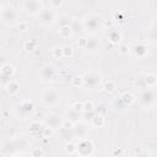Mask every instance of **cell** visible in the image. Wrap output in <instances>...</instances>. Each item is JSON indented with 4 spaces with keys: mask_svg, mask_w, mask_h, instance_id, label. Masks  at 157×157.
<instances>
[{
    "mask_svg": "<svg viewBox=\"0 0 157 157\" xmlns=\"http://www.w3.org/2000/svg\"><path fill=\"white\" fill-rule=\"evenodd\" d=\"M40 101L45 107H55L56 104L60 103L61 96H60V93H59V91L56 88L50 87V88H45L42 92Z\"/></svg>",
    "mask_w": 157,
    "mask_h": 157,
    "instance_id": "1",
    "label": "cell"
},
{
    "mask_svg": "<svg viewBox=\"0 0 157 157\" xmlns=\"http://www.w3.org/2000/svg\"><path fill=\"white\" fill-rule=\"evenodd\" d=\"M103 23V20L99 15L97 13H90V15H86L82 20V25H83V28L86 32L88 33H94L96 31H98L101 28Z\"/></svg>",
    "mask_w": 157,
    "mask_h": 157,
    "instance_id": "2",
    "label": "cell"
},
{
    "mask_svg": "<svg viewBox=\"0 0 157 157\" xmlns=\"http://www.w3.org/2000/svg\"><path fill=\"white\" fill-rule=\"evenodd\" d=\"M18 15H17V11L11 6V5H4L1 6V21L4 25L6 26H10V25H13V23H17L18 22Z\"/></svg>",
    "mask_w": 157,
    "mask_h": 157,
    "instance_id": "3",
    "label": "cell"
},
{
    "mask_svg": "<svg viewBox=\"0 0 157 157\" xmlns=\"http://www.w3.org/2000/svg\"><path fill=\"white\" fill-rule=\"evenodd\" d=\"M93 152H94V144L92 140L87 137L78 140L76 155H78L80 157H90L93 155Z\"/></svg>",
    "mask_w": 157,
    "mask_h": 157,
    "instance_id": "4",
    "label": "cell"
},
{
    "mask_svg": "<svg viewBox=\"0 0 157 157\" xmlns=\"http://www.w3.org/2000/svg\"><path fill=\"white\" fill-rule=\"evenodd\" d=\"M43 9L44 7L40 0H25L22 4V10L29 16H39Z\"/></svg>",
    "mask_w": 157,
    "mask_h": 157,
    "instance_id": "5",
    "label": "cell"
},
{
    "mask_svg": "<svg viewBox=\"0 0 157 157\" xmlns=\"http://www.w3.org/2000/svg\"><path fill=\"white\" fill-rule=\"evenodd\" d=\"M33 110H34V104L29 99H23V101H21L20 103H17L15 105L16 115L21 119H26Z\"/></svg>",
    "mask_w": 157,
    "mask_h": 157,
    "instance_id": "6",
    "label": "cell"
},
{
    "mask_svg": "<svg viewBox=\"0 0 157 157\" xmlns=\"http://www.w3.org/2000/svg\"><path fill=\"white\" fill-rule=\"evenodd\" d=\"M140 103L146 108L155 105L157 103V91L153 90V87H148L147 90L142 91L140 94Z\"/></svg>",
    "mask_w": 157,
    "mask_h": 157,
    "instance_id": "7",
    "label": "cell"
},
{
    "mask_svg": "<svg viewBox=\"0 0 157 157\" xmlns=\"http://www.w3.org/2000/svg\"><path fill=\"white\" fill-rule=\"evenodd\" d=\"M83 76V87L86 88H90V90H93V88H97L102 81V77L98 72L96 71H87Z\"/></svg>",
    "mask_w": 157,
    "mask_h": 157,
    "instance_id": "8",
    "label": "cell"
},
{
    "mask_svg": "<svg viewBox=\"0 0 157 157\" xmlns=\"http://www.w3.org/2000/svg\"><path fill=\"white\" fill-rule=\"evenodd\" d=\"M38 75H39L40 81H43V82H49V81L54 80V77H55V75H56V71H55V67H54L53 65L47 64V65H44V66L40 67Z\"/></svg>",
    "mask_w": 157,
    "mask_h": 157,
    "instance_id": "9",
    "label": "cell"
},
{
    "mask_svg": "<svg viewBox=\"0 0 157 157\" xmlns=\"http://www.w3.org/2000/svg\"><path fill=\"white\" fill-rule=\"evenodd\" d=\"M72 132H74V137L78 140L85 139L87 137V134H88V125L85 121H77L72 128Z\"/></svg>",
    "mask_w": 157,
    "mask_h": 157,
    "instance_id": "10",
    "label": "cell"
},
{
    "mask_svg": "<svg viewBox=\"0 0 157 157\" xmlns=\"http://www.w3.org/2000/svg\"><path fill=\"white\" fill-rule=\"evenodd\" d=\"M55 21L54 13L50 9H43V11L39 13V22L44 26H52Z\"/></svg>",
    "mask_w": 157,
    "mask_h": 157,
    "instance_id": "11",
    "label": "cell"
},
{
    "mask_svg": "<svg viewBox=\"0 0 157 157\" xmlns=\"http://www.w3.org/2000/svg\"><path fill=\"white\" fill-rule=\"evenodd\" d=\"M0 72H1V78L5 81H10L12 78V76L15 75V66L10 63H2L1 67H0Z\"/></svg>",
    "mask_w": 157,
    "mask_h": 157,
    "instance_id": "12",
    "label": "cell"
},
{
    "mask_svg": "<svg viewBox=\"0 0 157 157\" xmlns=\"http://www.w3.org/2000/svg\"><path fill=\"white\" fill-rule=\"evenodd\" d=\"M132 53L135 55V58L137 59H142L148 54V48L145 43H136L132 47Z\"/></svg>",
    "mask_w": 157,
    "mask_h": 157,
    "instance_id": "13",
    "label": "cell"
},
{
    "mask_svg": "<svg viewBox=\"0 0 157 157\" xmlns=\"http://www.w3.org/2000/svg\"><path fill=\"white\" fill-rule=\"evenodd\" d=\"M61 121L63 119L58 114H49L44 120V125H48L53 129H58L61 126Z\"/></svg>",
    "mask_w": 157,
    "mask_h": 157,
    "instance_id": "14",
    "label": "cell"
},
{
    "mask_svg": "<svg viewBox=\"0 0 157 157\" xmlns=\"http://www.w3.org/2000/svg\"><path fill=\"white\" fill-rule=\"evenodd\" d=\"M5 91L10 96H15V94H17L20 92V83L16 80H12L11 78L10 81H7L5 83Z\"/></svg>",
    "mask_w": 157,
    "mask_h": 157,
    "instance_id": "15",
    "label": "cell"
},
{
    "mask_svg": "<svg viewBox=\"0 0 157 157\" xmlns=\"http://www.w3.org/2000/svg\"><path fill=\"white\" fill-rule=\"evenodd\" d=\"M99 45H101V42L98 38L96 37H91V38H87V44H86V50L90 52V53H94L99 49Z\"/></svg>",
    "mask_w": 157,
    "mask_h": 157,
    "instance_id": "16",
    "label": "cell"
},
{
    "mask_svg": "<svg viewBox=\"0 0 157 157\" xmlns=\"http://www.w3.org/2000/svg\"><path fill=\"white\" fill-rule=\"evenodd\" d=\"M108 39L113 45H118L121 42V33L118 29H110L108 33Z\"/></svg>",
    "mask_w": 157,
    "mask_h": 157,
    "instance_id": "17",
    "label": "cell"
},
{
    "mask_svg": "<svg viewBox=\"0 0 157 157\" xmlns=\"http://www.w3.org/2000/svg\"><path fill=\"white\" fill-rule=\"evenodd\" d=\"M120 102H121L124 105L130 107V105L135 102V96H134L131 92L125 91V92H123V93H121V96H120Z\"/></svg>",
    "mask_w": 157,
    "mask_h": 157,
    "instance_id": "18",
    "label": "cell"
},
{
    "mask_svg": "<svg viewBox=\"0 0 157 157\" xmlns=\"http://www.w3.org/2000/svg\"><path fill=\"white\" fill-rule=\"evenodd\" d=\"M91 125H92L93 128H96V129L102 128V126L104 125V117H103L101 113H96L94 117H93L92 120H91Z\"/></svg>",
    "mask_w": 157,
    "mask_h": 157,
    "instance_id": "19",
    "label": "cell"
},
{
    "mask_svg": "<svg viewBox=\"0 0 157 157\" xmlns=\"http://www.w3.org/2000/svg\"><path fill=\"white\" fill-rule=\"evenodd\" d=\"M42 130H43V125L42 123L34 120L29 124V132L33 134V135H38V134H42Z\"/></svg>",
    "mask_w": 157,
    "mask_h": 157,
    "instance_id": "20",
    "label": "cell"
},
{
    "mask_svg": "<svg viewBox=\"0 0 157 157\" xmlns=\"http://www.w3.org/2000/svg\"><path fill=\"white\" fill-rule=\"evenodd\" d=\"M144 81H145V85L147 87H155L157 85V75H155V74H147L145 76V78H144Z\"/></svg>",
    "mask_w": 157,
    "mask_h": 157,
    "instance_id": "21",
    "label": "cell"
},
{
    "mask_svg": "<svg viewBox=\"0 0 157 157\" xmlns=\"http://www.w3.org/2000/svg\"><path fill=\"white\" fill-rule=\"evenodd\" d=\"M64 150H65V152L69 156L76 155V152H77V144H75L72 141H67L66 145H65V147H64Z\"/></svg>",
    "mask_w": 157,
    "mask_h": 157,
    "instance_id": "22",
    "label": "cell"
},
{
    "mask_svg": "<svg viewBox=\"0 0 157 157\" xmlns=\"http://www.w3.org/2000/svg\"><path fill=\"white\" fill-rule=\"evenodd\" d=\"M37 40L36 39H27L23 42V49L26 52H33L37 49Z\"/></svg>",
    "mask_w": 157,
    "mask_h": 157,
    "instance_id": "23",
    "label": "cell"
},
{
    "mask_svg": "<svg viewBox=\"0 0 157 157\" xmlns=\"http://www.w3.org/2000/svg\"><path fill=\"white\" fill-rule=\"evenodd\" d=\"M70 83H71V86L75 87V88H81V87H83V76H80V75L72 76Z\"/></svg>",
    "mask_w": 157,
    "mask_h": 157,
    "instance_id": "24",
    "label": "cell"
},
{
    "mask_svg": "<svg viewBox=\"0 0 157 157\" xmlns=\"http://www.w3.org/2000/svg\"><path fill=\"white\" fill-rule=\"evenodd\" d=\"M59 33H60V36L63 38H69V37H71V34L74 33V31H72L71 26L67 25V26H61L59 28Z\"/></svg>",
    "mask_w": 157,
    "mask_h": 157,
    "instance_id": "25",
    "label": "cell"
},
{
    "mask_svg": "<svg viewBox=\"0 0 157 157\" xmlns=\"http://www.w3.org/2000/svg\"><path fill=\"white\" fill-rule=\"evenodd\" d=\"M115 88H117V83H115V81H113V80H107V81L103 82V90H104L105 92L112 93V92L115 91Z\"/></svg>",
    "mask_w": 157,
    "mask_h": 157,
    "instance_id": "26",
    "label": "cell"
},
{
    "mask_svg": "<svg viewBox=\"0 0 157 157\" xmlns=\"http://www.w3.org/2000/svg\"><path fill=\"white\" fill-rule=\"evenodd\" d=\"M67 118H69V119H71L72 121L77 123V121L82 118V113H78V112L74 110L72 108H70V109L67 110Z\"/></svg>",
    "mask_w": 157,
    "mask_h": 157,
    "instance_id": "27",
    "label": "cell"
},
{
    "mask_svg": "<svg viewBox=\"0 0 157 157\" xmlns=\"http://www.w3.org/2000/svg\"><path fill=\"white\" fill-rule=\"evenodd\" d=\"M71 28H72V31L74 32H76V33H78V32H81L82 29H85L83 28V25H82V21L81 22H78L76 18H74L72 21H71Z\"/></svg>",
    "mask_w": 157,
    "mask_h": 157,
    "instance_id": "28",
    "label": "cell"
},
{
    "mask_svg": "<svg viewBox=\"0 0 157 157\" xmlns=\"http://www.w3.org/2000/svg\"><path fill=\"white\" fill-rule=\"evenodd\" d=\"M54 130L55 129H53V128H50L48 125H44L43 126V130H42V137H47V139L52 137L54 135Z\"/></svg>",
    "mask_w": 157,
    "mask_h": 157,
    "instance_id": "29",
    "label": "cell"
},
{
    "mask_svg": "<svg viewBox=\"0 0 157 157\" xmlns=\"http://www.w3.org/2000/svg\"><path fill=\"white\" fill-rule=\"evenodd\" d=\"M148 37L150 39H152L153 42H157V20L153 22L151 29H150V33H148Z\"/></svg>",
    "mask_w": 157,
    "mask_h": 157,
    "instance_id": "30",
    "label": "cell"
},
{
    "mask_svg": "<svg viewBox=\"0 0 157 157\" xmlns=\"http://www.w3.org/2000/svg\"><path fill=\"white\" fill-rule=\"evenodd\" d=\"M74 125H75V121H72L71 119L66 118V119H63V121H61V126H60V128L66 129V130H72Z\"/></svg>",
    "mask_w": 157,
    "mask_h": 157,
    "instance_id": "31",
    "label": "cell"
},
{
    "mask_svg": "<svg viewBox=\"0 0 157 157\" xmlns=\"http://www.w3.org/2000/svg\"><path fill=\"white\" fill-rule=\"evenodd\" d=\"M63 53H64V58H72L75 54V50L71 45H65L63 47Z\"/></svg>",
    "mask_w": 157,
    "mask_h": 157,
    "instance_id": "32",
    "label": "cell"
},
{
    "mask_svg": "<svg viewBox=\"0 0 157 157\" xmlns=\"http://www.w3.org/2000/svg\"><path fill=\"white\" fill-rule=\"evenodd\" d=\"M70 108H72L74 110H76V112H78V113H83V102L82 101H75V102H72V104H71V107Z\"/></svg>",
    "mask_w": 157,
    "mask_h": 157,
    "instance_id": "33",
    "label": "cell"
},
{
    "mask_svg": "<svg viewBox=\"0 0 157 157\" xmlns=\"http://www.w3.org/2000/svg\"><path fill=\"white\" fill-rule=\"evenodd\" d=\"M113 20L119 22V23H124L126 21V17H125V13H123V12H114L113 13Z\"/></svg>",
    "mask_w": 157,
    "mask_h": 157,
    "instance_id": "34",
    "label": "cell"
},
{
    "mask_svg": "<svg viewBox=\"0 0 157 157\" xmlns=\"http://www.w3.org/2000/svg\"><path fill=\"white\" fill-rule=\"evenodd\" d=\"M71 21H72V20H70V17H69L67 15H60V16H59V25H60V27H61V26L71 25Z\"/></svg>",
    "mask_w": 157,
    "mask_h": 157,
    "instance_id": "35",
    "label": "cell"
},
{
    "mask_svg": "<svg viewBox=\"0 0 157 157\" xmlns=\"http://www.w3.org/2000/svg\"><path fill=\"white\" fill-rule=\"evenodd\" d=\"M29 155H31L32 157H43V156H44V152H43L42 147H33V148L31 150Z\"/></svg>",
    "mask_w": 157,
    "mask_h": 157,
    "instance_id": "36",
    "label": "cell"
},
{
    "mask_svg": "<svg viewBox=\"0 0 157 157\" xmlns=\"http://www.w3.org/2000/svg\"><path fill=\"white\" fill-rule=\"evenodd\" d=\"M53 56L55 59H63L64 58V53H63V47H55L53 49Z\"/></svg>",
    "mask_w": 157,
    "mask_h": 157,
    "instance_id": "37",
    "label": "cell"
},
{
    "mask_svg": "<svg viewBox=\"0 0 157 157\" xmlns=\"http://www.w3.org/2000/svg\"><path fill=\"white\" fill-rule=\"evenodd\" d=\"M94 108H96V105L92 101H85L83 102V109H85L83 112H92V110H94Z\"/></svg>",
    "mask_w": 157,
    "mask_h": 157,
    "instance_id": "38",
    "label": "cell"
},
{
    "mask_svg": "<svg viewBox=\"0 0 157 157\" xmlns=\"http://www.w3.org/2000/svg\"><path fill=\"white\" fill-rule=\"evenodd\" d=\"M16 27H17V29H20V31L26 32V31L28 29V23H27L26 21H18V22L16 23Z\"/></svg>",
    "mask_w": 157,
    "mask_h": 157,
    "instance_id": "39",
    "label": "cell"
},
{
    "mask_svg": "<svg viewBox=\"0 0 157 157\" xmlns=\"http://www.w3.org/2000/svg\"><path fill=\"white\" fill-rule=\"evenodd\" d=\"M129 52H130V48H129L128 44H121V43L119 44V53L121 55H128Z\"/></svg>",
    "mask_w": 157,
    "mask_h": 157,
    "instance_id": "40",
    "label": "cell"
},
{
    "mask_svg": "<svg viewBox=\"0 0 157 157\" xmlns=\"http://www.w3.org/2000/svg\"><path fill=\"white\" fill-rule=\"evenodd\" d=\"M94 114H96L94 110H92V112H83V113H82V118H83L85 121H88V120L91 121L92 118L94 117Z\"/></svg>",
    "mask_w": 157,
    "mask_h": 157,
    "instance_id": "41",
    "label": "cell"
},
{
    "mask_svg": "<svg viewBox=\"0 0 157 157\" xmlns=\"http://www.w3.org/2000/svg\"><path fill=\"white\" fill-rule=\"evenodd\" d=\"M77 45H78V48H81V49H85L86 48V44H87V38H85V37H81V38H78L77 39Z\"/></svg>",
    "mask_w": 157,
    "mask_h": 157,
    "instance_id": "42",
    "label": "cell"
},
{
    "mask_svg": "<svg viewBox=\"0 0 157 157\" xmlns=\"http://www.w3.org/2000/svg\"><path fill=\"white\" fill-rule=\"evenodd\" d=\"M102 26H103L104 28L112 29V27H113V21H112V20H103V23H102Z\"/></svg>",
    "mask_w": 157,
    "mask_h": 157,
    "instance_id": "43",
    "label": "cell"
},
{
    "mask_svg": "<svg viewBox=\"0 0 157 157\" xmlns=\"http://www.w3.org/2000/svg\"><path fill=\"white\" fill-rule=\"evenodd\" d=\"M50 4L54 9H59L63 5V0H50Z\"/></svg>",
    "mask_w": 157,
    "mask_h": 157,
    "instance_id": "44",
    "label": "cell"
},
{
    "mask_svg": "<svg viewBox=\"0 0 157 157\" xmlns=\"http://www.w3.org/2000/svg\"><path fill=\"white\" fill-rule=\"evenodd\" d=\"M123 153H124V151H123L121 148H119V147H118V148H114V150L112 151V156H121Z\"/></svg>",
    "mask_w": 157,
    "mask_h": 157,
    "instance_id": "45",
    "label": "cell"
}]
</instances>
